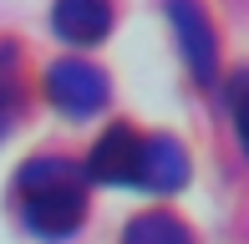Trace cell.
Segmentation results:
<instances>
[{"label":"cell","instance_id":"277c9868","mask_svg":"<svg viewBox=\"0 0 249 244\" xmlns=\"http://www.w3.org/2000/svg\"><path fill=\"white\" fill-rule=\"evenodd\" d=\"M168 20H173L178 41H183V56H188V66H194V76H198L203 87H213L219 46H213V26H209V16H203L198 5H183V0H178V5L168 10Z\"/></svg>","mask_w":249,"mask_h":244},{"label":"cell","instance_id":"7a4b0ae2","mask_svg":"<svg viewBox=\"0 0 249 244\" xmlns=\"http://www.w3.org/2000/svg\"><path fill=\"white\" fill-rule=\"evenodd\" d=\"M46 92H51V102L61 107V112L87 117V112H97V107L107 102V71H97L92 61H76V56L51 61V71H46Z\"/></svg>","mask_w":249,"mask_h":244},{"label":"cell","instance_id":"8992f818","mask_svg":"<svg viewBox=\"0 0 249 244\" xmlns=\"http://www.w3.org/2000/svg\"><path fill=\"white\" fill-rule=\"evenodd\" d=\"M51 26L61 41H71V46H92L112 31V10L102 5V0H61V5L51 10Z\"/></svg>","mask_w":249,"mask_h":244},{"label":"cell","instance_id":"5b68a950","mask_svg":"<svg viewBox=\"0 0 249 244\" xmlns=\"http://www.w3.org/2000/svg\"><path fill=\"white\" fill-rule=\"evenodd\" d=\"M138 183L158 188V193L183 188V183H188V153H183V142H173V138H148V142H142V158H138Z\"/></svg>","mask_w":249,"mask_h":244},{"label":"cell","instance_id":"3957f363","mask_svg":"<svg viewBox=\"0 0 249 244\" xmlns=\"http://www.w3.org/2000/svg\"><path fill=\"white\" fill-rule=\"evenodd\" d=\"M138 158H142V138L132 127H107L102 142L87 158V178L97 183H138Z\"/></svg>","mask_w":249,"mask_h":244},{"label":"cell","instance_id":"9c48e42d","mask_svg":"<svg viewBox=\"0 0 249 244\" xmlns=\"http://www.w3.org/2000/svg\"><path fill=\"white\" fill-rule=\"evenodd\" d=\"M10 102H16V87H5V76H0V132H5V117H10Z\"/></svg>","mask_w":249,"mask_h":244},{"label":"cell","instance_id":"52a82bcc","mask_svg":"<svg viewBox=\"0 0 249 244\" xmlns=\"http://www.w3.org/2000/svg\"><path fill=\"white\" fill-rule=\"evenodd\" d=\"M122 244H194V234L173 214H138L122 229Z\"/></svg>","mask_w":249,"mask_h":244},{"label":"cell","instance_id":"ba28073f","mask_svg":"<svg viewBox=\"0 0 249 244\" xmlns=\"http://www.w3.org/2000/svg\"><path fill=\"white\" fill-rule=\"evenodd\" d=\"M234 127H239V142L249 153V71L234 82Z\"/></svg>","mask_w":249,"mask_h":244},{"label":"cell","instance_id":"6da1fadb","mask_svg":"<svg viewBox=\"0 0 249 244\" xmlns=\"http://www.w3.org/2000/svg\"><path fill=\"white\" fill-rule=\"evenodd\" d=\"M20 209L41 239H66L82 224V173L66 158H31L20 168Z\"/></svg>","mask_w":249,"mask_h":244}]
</instances>
